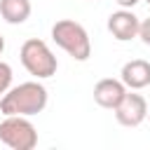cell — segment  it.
I'll return each instance as SVG.
<instances>
[{"label": "cell", "instance_id": "obj_9", "mask_svg": "<svg viewBox=\"0 0 150 150\" xmlns=\"http://www.w3.org/2000/svg\"><path fill=\"white\" fill-rule=\"evenodd\" d=\"M30 0H0V16L12 26L23 23L30 16Z\"/></svg>", "mask_w": 150, "mask_h": 150}, {"label": "cell", "instance_id": "obj_11", "mask_svg": "<svg viewBox=\"0 0 150 150\" xmlns=\"http://www.w3.org/2000/svg\"><path fill=\"white\" fill-rule=\"evenodd\" d=\"M138 38H141V42H143V45H148V47H150V16L141 21V26H138Z\"/></svg>", "mask_w": 150, "mask_h": 150}, {"label": "cell", "instance_id": "obj_10", "mask_svg": "<svg viewBox=\"0 0 150 150\" xmlns=\"http://www.w3.org/2000/svg\"><path fill=\"white\" fill-rule=\"evenodd\" d=\"M12 77H14L12 66L5 63V61H0V98L9 91V87H12Z\"/></svg>", "mask_w": 150, "mask_h": 150}, {"label": "cell", "instance_id": "obj_1", "mask_svg": "<svg viewBox=\"0 0 150 150\" xmlns=\"http://www.w3.org/2000/svg\"><path fill=\"white\" fill-rule=\"evenodd\" d=\"M49 94L45 89V84H40L38 80L33 82H21L16 87H9V91L0 98V112L2 115H38L47 108Z\"/></svg>", "mask_w": 150, "mask_h": 150}, {"label": "cell", "instance_id": "obj_13", "mask_svg": "<svg viewBox=\"0 0 150 150\" xmlns=\"http://www.w3.org/2000/svg\"><path fill=\"white\" fill-rule=\"evenodd\" d=\"M2 52H5V38L0 35V54H2Z\"/></svg>", "mask_w": 150, "mask_h": 150}, {"label": "cell", "instance_id": "obj_15", "mask_svg": "<svg viewBox=\"0 0 150 150\" xmlns=\"http://www.w3.org/2000/svg\"><path fill=\"white\" fill-rule=\"evenodd\" d=\"M148 5H150V0H148Z\"/></svg>", "mask_w": 150, "mask_h": 150}, {"label": "cell", "instance_id": "obj_4", "mask_svg": "<svg viewBox=\"0 0 150 150\" xmlns=\"http://www.w3.org/2000/svg\"><path fill=\"white\" fill-rule=\"evenodd\" d=\"M0 141L12 150H33L38 145V129L23 115H5L0 122Z\"/></svg>", "mask_w": 150, "mask_h": 150}, {"label": "cell", "instance_id": "obj_2", "mask_svg": "<svg viewBox=\"0 0 150 150\" xmlns=\"http://www.w3.org/2000/svg\"><path fill=\"white\" fill-rule=\"evenodd\" d=\"M52 40L75 61H87L91 56V40L82 23L73 19H59L52 26Z\"/></svg>", "mask_w": 150, "mask_h": 150}, {"label": "cell", "instance_id": "obj_5", "mask_svg": "<svg viewBox=\"0 0 150 150\" xmlns=\"http://www.w3.org/2000/svg\"><path fill=\"white\" fill-rule=\"evenodd\" d=\"M112 112L122 127H138L148 120V101L141 94H136V89H129Z\"/></svg>", "mask_w": 150, "mask_h": 150}, {"label": "cell", "instance_id": "obj_6", "mask_svg": "<svg viewBox=\"0 0 150 150\" xmlns=\"http://www.w3.org/2000/svg\"><path fill=\"white\" fill-rule=\"evenodd\" d=\"M138 26H141V19L131 12V9H117L108 16V30L115 40L120 42H127V40H134L138 38Z\"/></svg>", "mask_w": 150, "mask_h": 150}, {"label": "cell", "instance_id": "obj_3", "mask_svg": "<svg viewBox=\"0 0 150 150\" xmlns=\"http://www.w3.org/2000/svg\"><path fill=\"white\" fill-rule=\"evenodd\" d=\"M19 59H21V66L38 80H47V77L56 75L59 61L45 40L28 38L19 49Z\"/></svg>", "mask_w": 150, "mask_h": 150}, {"label": "cell", "instance_id": "obj_7", "mask_svg": "<svg viewBox=\"0 0 150 150\" xmlns=\"http://www.w3.org/2000/svg\"><path fill=\"white\" fill-rule=\"evenodd\" d=\"M127 84L122 80H115V77H103L94 84V101L105 108V110H115L120 105V101L124 98L127 94Z\"/></svg>", "mask_w": 150, "mask_h": 150}, {"label": "cell", "instance_id": "obj_16", "mask_svg": "<svg viewBox=\"0 0 150 150\" xmlns=\"http://www.w3.org/2000/svg\"><path fill=\"white\" fill-rule=\"evenodd\" d=\"M89 2H94V0H89Z\"/></svg>", "mask_w": 150, "mask_h": 150}, {"label": "cell", "instance_id": "obj_14", "mask_svg": "<svg viewBox=\"0 0 150 150\" xmlns=\"http://www.w3.org/2000/svg\"><path fill=\"white\" fill-rule=\"evenodd\" d=\"M148 120H150V108H148Z\"/></svg>", "mask_w": 150, "mask_h": 150}, {"label": "cell", "instance_id": "obj_12", "mask_svg": "<svg viewBox=\"0 0 150 150\" xmlns=\"http://www.w3.org/2000/svg\"><path fill=\"white\" fill-rule=\"evenodd\" d=\"M115 2H117L120 7H124V9H131V7H134V5H138L141 0H115Z\"/></svg>", "mask_w": 150, "mask_h": 150}, {"label": "cell", "instance_id": "obj_8", "mask_svg": "<svg viewBox=\"0 0 150 150\" xmlns=\"http://www.w3.org/2000/svg\"><path fill=\"white\" fill-rule=\"evenodd\" d=\"M120 80L127 84V89H145L150 87V63L143 59H131L122 66Z\"/></svg>", "mask_w": 150, "mask_h": 150}]
</instances>
